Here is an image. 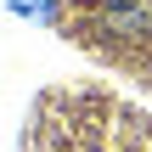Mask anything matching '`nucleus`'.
Here are the masks:
<instances>
[{
  "instance_id": "nucleus-1",
  "label": "nucleus",
  "mask_w": 152,
  "mask_h": 152,
  "mask_svg": "<svg viewBox=\"0 0 152 152\" xmlns=\"http://www.w3.org/2000/svg\"><path fill=\"white\" fill-rule=\"evenodd\" d=\"M17 152H152V113L102 85H56L34 102Z\"/></svg>"
},
{
  "instance_id": "nucleus-2",
  "label": "nucleus",
  "mask_w": 152,
  "mask_h": 152,
  "mask_svg": "<svg viewBox=\"0 0 152 152\" xmlns=\"http://www.w3.org/2000/svg\"><path fill=\"white\" fill-rule=\"evenodd\" d=\"M51 17L102 68L152 90V0H51Z\"/></svg>"
}]
</instances>
